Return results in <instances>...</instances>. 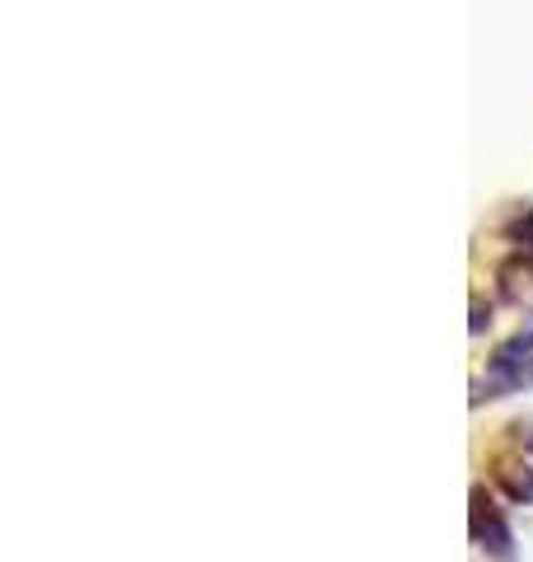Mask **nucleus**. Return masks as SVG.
<instances>
[{
    "mask_svg": "<svg viewBox=\"0 0 533 562\" xmlns=\"http://www.w3.org/2000/svg\"><path fill=\"white\" fill-rule=\"evenodd\" d=\"M468 539L487 562H520V539H514L510 512H506L501 492L487 483L468 487Z\"/></svg>",
    "mask_w": 533,
    "mask_h": 562,
    "instance_id": "obj_3",
    "label": "nucleus"
},
{
    "mask_svg": "<svg viewBox=\"0 0 533 562\" xmlns=\"http://www.w3.org/2000/svg\"><path fill=\"white\" fill-rule=\"evenodd\" d=\"M533 390V319L520 324L487 357L483 375L473 380V408H483V403H496V398H510V394H524Z\"/></svg>",
    "mask_w": 533,
    "mask_h": 562,
    "instance_id": "obj_1",
    "label": "nucleus"
},
{
    "mask_svg": "<svg viewBox=\"0 0 533 562\" xmlns=\"http://www.w3.org/2000/svg\"><path fill=\"white\" fill-rule=\"evenodd\" d=\"M501 239L514 244V254H533V202L514 206L510 216L501 221Z\"/></svg>",
    "mask_w": 533,
    "mask_h": 562,
    "instance_id": "obj_4",
    "label": "nucleus"
},
{
    "mask_svg": "<svg viewBox=\"0 0 533 562\" xmlns=\"http://www.w3.org/2000/svg\"><path fill=\"white\" fill-rule=\"evenodd\" d=\"M491 314H496V305H491V301H483V291H473V324H468L473 338H483V333L491 328Z\"/></svg>",
    "mask_w": 533,
    "mask_h": 562,
    "instance_id": "obj_5",
    "label": "nucleus"
},
{
    "mask_svg": "<svg viewBox=\"0 0 533 562\" xmlns=\"http://www.w3.org/2000/svg\"><path fill=\"white\" fill-rule=\"evenodd\" d=\"M487 479L510 506H533V422H510L487 454Z\"/></svg>",
    "mask_w": 533,
    "mask_h": 562,
    "instance_id": "obj_2",
    "label": "nucleus"
}]
</instances>
